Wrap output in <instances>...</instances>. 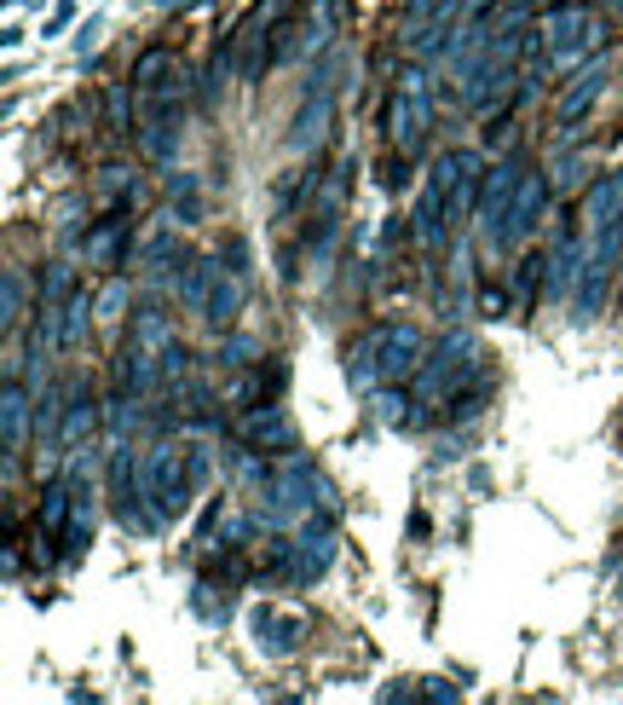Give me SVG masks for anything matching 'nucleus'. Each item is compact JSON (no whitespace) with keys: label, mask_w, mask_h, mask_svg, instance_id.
Here are the masks:
<instances>
[{"label":"nucleus","mask_w":623,"mask_h":705,"mask_svg":"<svg viewBox=\"0 0 623 705\" xmlns=\"http://www.w3.org/2000/svg\"><path fill=\"white\" fill-rule=\"evenodd\" d=\"M186 64L173 46H145L134 64V139L145 150V162H168L179 139V116H186Z\"/></svg>","instance_id":"f257e3e1"},{"label":"nucleus","mask_w":623,"mask_h":705,"mask_svg":"<svg viewBox=\"0 0 623 705\" xmlns=\"http://www.w3.org/2000/svg\"><path fill=\"white\" fill-rule=\"evenodd\" d=\"M427 359V341L422 330H410V324H376V330H363L347 352V376L358 388H381V382H410L415 370Z\"/></svg>","instance_id":"f03ea898"},{"label":"nucleus","mask_w":623,"mask_h":705,"mask_svg":"<svg viewBox=\"0 0 623 705\" xmlns=\"http://www.w3.org/2000/svg\"><path fill=\"white\" fill-rule=\"evenodd\" d=\"M601 41H606V18L583 0H560V7L537 12L531 59H542L549 70H578L589 53H601Z\"/></svg>","instance_id":"7ed1b4c3"},{"label":"nucleus","mask_w":623,"mask_h":705,"mask_svg":"<svg viewBox=\"0 0 623 705\" xmlns=\"http://www.w3.org/2000/svg\"><path fill=\"white\" fill-rule=\"evenodd\" d=\"M295 0H254V7L237 18V30L225 35L220 46V64H237L243 82H254L260 70H272V46L283 35V23H289Z\"/></svg>","instance_id":"20e7f679"},{"label":"nucleus","mask_w":623,"mask_h":705,"mask_svg":"<svg viewBox=\"0 0 623 705\" xmlns=\"http://www.w3.org/2000/svg\"><path fill=\"white\" fill-rule=\"evenodd\" d=\"M139 486L150 497V509L162 515V520H179L186 515V503L197 492V469H191V451L186 445H150L145 457H139Z\"/></svg>","instance_id":"39448f33"},{"label":"nucleus","mask_w":623,"mask_h":705,"mask_svg":"<svg viewBox=\"0 0 623 705\" xmlns=\"http://www.w3.org/2000/svg\"><path fill=\"white\" fill-rule=\"evenodd\" d=\"M179 301L214 330H231L243 313V272L237 266H220V261H197L179 284Z\"/></svg>","instance_id":"423d86ee"},{"label":"nucleus","mask_w":623,"mask_h":705,"mask_svg":"<svg viewBox=\"0 0 623 705\" xmlns=\"http://www.w3.org/2000/svg\"><path fill=\"white\" fill-rule=\"evenodd\" d=\"M479 370V347L467 341V336H451V341H439V347H427V359H422V370L410 376V393H415V406H451V399L462 393V382Z\"/></svg>","instance_id":"0eeeda50"},{"label":"nucleus","mask_w":623,"mask_h":705,"mask_svg":"<svg viewBox=\"0 0 623 705\" xmlns=\"http://www.w3.org/2000/svg\"><path fill=\"white\" fill-rule=\"evenodd\" d=\"M427 134H433V87H427L422 70H404L393 98H387V139H393L399 157L415 162L422 145H427Z\"/></svg>","instance_id":"6e6552de"},{"label":"nucleus","mask_w":623,"mask_h":705,"mask_svg":"<svg viewBox=\"0 0 623 705\" xmlns=\"http://www.w3.org/2000/svg\"><path fill=\"white\" fill-rule=\"evenodd\" d=\"M104 486H110V509H116V520L127 526V533H156V526H162V515L150 509V497L139 486V463H134V451H127V445H116Z\"/></svg>","instance_id":"1a4fd4ad"},{"label":"nucleus","mask_w":623,"mask_h":705,"mask_svg":"<svg viewBox=\"0 0 623 705\" xmlns=\"http://www.w3.org/2000/svg\"><path fill=\"white\" fill-rule=\"evenodd\" d=\"M75 497H82V486H75V481H52V486L41 492V509H35V544H41V567H52L59 556H70Z\"/></svg>","instance_id":"9d476101"},{"label":"nucleus","mask_w":623,"mask_h":705,"mask_svg":"<svg viewBox=\"0 0 623 705\" xmlns=\"http://www.w3.org/2000/svg\"><path fill=\"white\" fill-rule=\"evenodd\" d=\"M519 180H526V162H497L485 173V191H479V243L485 249H497L503 220H508L514 197H519Z\"/></svg>","instance_id":"9b49d317"},{"label":"nucleus","mask_w":623,"mask_h":705,"mask_svg":"<svg viewBox=\"0 0 623 705\" xmlns=\"http://www.w3.org/2000/svg\"><path fill=\"white\" fill-rule=\"evenodd\" d=\"M542 203H549V180H542L537 168H526V180H519V197H514V209L503 220V238H497V255H508V249H519L531 232H537V214Z\"/></svg>","instance_id":"f8f14e48"},{"label":"nucleus","mask_w":623,"mask_h":705,"mask_svg":"<svg viewBox=\"0 0 623 705\" xmlns=\"http://www.w3.org/2000/svg\"><path fill=\"white\" fill-rule=\"evenodd\" d=\"M243 445L272 451V457H289V451H295V417L283 411L277 399H266V406H249V417H243Z\"/></svg>","instance_id":"ddd939ff"},{"label":"nucleus","mask_w":623,"mask_h":705,"mask_svg":"<svg viewBox=\"0 0 623 705\" xmlns=\"http://www.w3.org/2000/svg\"><path fill=\"white\" fill-rule=\"evenodd\" d=\"M617 220H623V173H601L578 203V225H583V238H601Z\"/></svg>","instance_id":"4468645a"},{"label":"nucleus","mask_w":623,"mask_h":705,"mask_svg":"<svg viewBox=\"0 0 623 705\" xmlns=\"http://www.w3.org/2000/svg\"><path fill=\"white\" fill-rule=\"evenodd\" d=\"M0 422H7V481H18V457H23V440H30V393H23L18 376H7V406H0Z\"/></svg>","instance_id":"2eb2a0df"},{"label":"nucleus","mask_w":623,"mask_h":705,"mask_svg":"<svg viewBox=\"0 0 623 705\" xmlns=\"http://www.w3.org/2000/svg\"><path fill=\"white\" fill-rule=\"evenodd\" d=\"M601 82H606V64H589V70H578L566 82V93H560V105H555V128H571L594 98H601Z\"/></svg>","instance_id":"dca6fc26"},{"label":"nucleus","mask_w":623,"mask_h":705,"mask_svg":"<svg viewBox=\"0 0 623 705\" xmlns=\"http://www.w3.org/2000/svg\"><path fill=\"white\" fill-rule=\"evenodd\" d=\"M122 255H127V220H122V214H110V220L98 225V232H87V266L116 272V266H122Z\"/></svg>","instance_id":"f3484780"},{"label":"nucleus","mask_w":623,"mask_h":705,"mask_svg":"<svg viewBox=\"0 0 623 705\" xmlns=\"http://www.w3.org/2000/svg\"><path fill=\"white\" fill-rule=\"evenodd\" d=\"M300 631H306V619H295V613H272V608H260V613H254V636L266 642L272 653H289Z\"/></svg>","instance_id":"a211bd4d"},{"label":"nucleus","mask_w":623,"mask_h":705,"mask_svg":"<svg viewBox=\"0 0 623 705\" xmlns=\"http://www.w3.org/2000/svg\"><path fill=\"white\" fill-rule=\"evenodd\" d=\"M93 428H98V406H93V393L75 382V388H70V411H64V440H70V445H82Z\"/></svg>","instance_id":"6ab92c4d"},{"label":"nucleus","mask_w":623,"mask_h":705,"mask_svg":"<svg viewBox=\"0 0 623 705\" xmlns=\"http://www.w3.org/2000/svg\"><path fill=\"white\" fill-rule=\"evenodd\" d=\"M329 105H335V93H329V87L312 93V105H306V111H300V122H295V145H318V139H324Z\"/></svg>","instance_id":"aec40b11"},{"label":"nucleus","mask_w":623,"mask_h":705,"mask_svg":"<svg viewBox=\"0 0 623 705\" xmlns=\"http://www.w3.org/2000/svg\"><path fill=\"white\" fill-rule=\"evenodd\" d=\"M30 301H35V290H23V272L7 266V341L18 336V324H23V313H30Z\"/></svg>","instance_id":"412c9836"},{"label":"nucleus","mask_w":623,"mask_h":705,"mask_svg":"<svg viewBox=\"0 0 623 705\" xmlns=\"http://www.w3.org/2000/svg\"><path fill=\"white\" fill-rule=\"evenodd\" d=\"M260 359V341H249V336H231L225 347H220V365H231V370H237V365H254Z\"/></svg>","instance_id":"4be33fe9"},{"label":"nucleus","mask_w":623,"mask_h":705,"mask_svg":"<svg viewBox=\"0 0 623 705\" xmlns=\"http://www.w3.org/2000/svg\"><path fill=\"white\" fill-rule=\"evenodd\" d=\"M122 313H127V290H122V284H110V290L98 295V313H93V318H98V324H116Z\"/></svg>","instance_id":"5701e85b"},{"label":"nucleus","mask_w":623,"mask_h":705,"mask_svg":"<svg viewBox=\"0 0 623 705\" xmlns=\"http://www.w3.org/2000/svg\"><path fill=\"white\" fill-rule=\"evenodd\" d=\"M173 209L186 220H197V180H191V173H179V180H173Z\"/></svg>","instance_id":"b1692460"}]
</instances>
